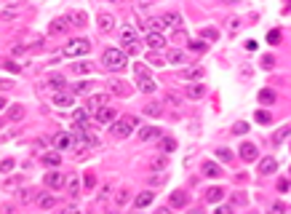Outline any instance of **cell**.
<instances>
[{"label": "cell", "instance_id": "obj_1", "mask_svg": "<svg viewBox=\"0 0 291 214\" xmlns=\"http://www.w3.org/2000/svg\"><path fill=\"white\" fill-rule=\"evenodd\" d=\"M134 128H139V118L136 115H118L110 123V139H125L134 134Z\"/></svg>", "mask_w": 291, "mask_h": 214}, {"label": "cell", "instance_id": "obj_2", "mask_svg": "<svg viewBox=\"0 0 291 214\" xmlns=\"http://www.w3.org/2000/svg\"><path fill=\"white\" fill-rule=\"evenodd\" d=\"M121 43H123V48L121 51L125 54V56H139V51H142V41H139V35H136V30L134 27H121Z\"/></svg>", "mask_w": 291, "mask_h": 214}, {"label": "cell", "instance_id": "obj_3", "mask_svg": "<svg viewBox=\"0 0 291 214\" xmlns=\"http://www.w3.org/2000/svg\"><path fill=\"white\" fill-rule=\"evenodd\" d=\"M102 67H104L107 72H123L125 70V54L121 48H107V51L102 54Z\"/></svg>", "mask_w": 291, "mask_h": 214}, {"label": "cell", "instance_id": "obj_4", "mask_svg": "<svg viewBox=\"0 0 291 214\" xmlns=\"http://www.w3.org/2000/svg\"><path fill=\"white\" fill-rule=\"evenodd\" d=\"M134 78H136V88H139L142 94H152L158 88L152 75H150V70H147V64H142V62L134 64Z\"/></svg>", "mask_w": 291, "mask_h": 214}, {"label": "cell", "instance_id": "obj_5", "mask_svg": "<svg viewBox=\"0 0 291 214\" xmlns=\"http://www.w3.org/2000/svg\"><path fill=\"white\" fill-rule=\"evenodd\" d=\"M91 51V41L88 38H75V41H70L64 46V56H70V59H75V56H85Z\"/></svg>", "mask_w": 291, "mask_h": 214}, {"label": "cell", "instance_id": "obj_6", "mask_svg": "<svg viewBox=\"0 0 291 214\" xmlns=\"http://www.w3.org/2000/svg\"><path fill=\"white\" fill-rule=\"evenodd\" d=\"M70 30H72V21L64 19V16H56V19L48 21V38H64Z\"/></svg>", "mask_w": 291, "mask_h": 214}, {"label": "cell", "instance_id": "obj_7", "mask_svg": "<svg viewBox=\"0 0 291 214\" xmlns=\"http://www.w3.org/2000/svg\"><path fill=\"white\" fill-rule=\"evenodd\" d=\"M104 105H110V94H102V91H96V94H88L85 97V115H94L99 107H104Z\"/></svg>", "mask_w": 291, "mask_h": 214}, {"label": "cell", "instance_id": "obj_8", "mask_svg": "<svg viewBox=\"0 0 291 214\" xmlns=\"http://www.w3.org/2000/svg\"><path fill=\"white\" fill-rule=\"evenodd\" d=\"M115 118H118V107H112V105H104L94 112V121L99 123V126H110Z\"/></svg>", "mask_w": 291, "mask_h": 214}, {"label": "cell", "instance_id": "obj_9", "mask_svg": "<svg viewBox=\"0 0 291 214\" xmlns=\"http://www.w3.org/2000/svg\"><path fill=\"white\" fill-rule=\"evenodd\" d=\"M96 27H99L102 35H110V32L115 30V16H112L110 11H99V14H96Z\"/></svg>", "mask_w": 291, "mask_h": 214}, {"label": "cell", "instance_id": "obj_10", "mask_svg": "<svg viewBox=\"0 0 291 214\" xmlns=\"http://www.w3.org/2000/svg\"><path fill=\"white\" fill-rule=\"evenodd\" d=\"M238 158H241L243 163H254V161H259V148H256L254 142H243L241 148H238Z\"/></svg>", "mask_w": 291, "mask_h": 214}, {"label": "cell", "instance_id": "obj_11", "mask_svg": "<svg viewBox=\"0 0 291 214\" xmlns=\"http://www.w3.org/2000/svg\"><path fill=\"white\" fill-rule=\"evenodd\" d=\"M203 75H206V67H201V64L185 67V70L179 72L182 81H190V83H201V81H203Z\"/></svg>", "mask_w": 291, "mask_h": 214}, {"label": "cell", "instance_id": "obj_12", "mask_svg": "<svg viewBox=\"0 0 291 214\" xmlns=\"http://www.w3.org/2000/svg\"><path fill=\"white\" fill-rule=\"evenodd\" d=\"M43 185L45 188H51V190H64V171H45V177H43Z\"/></svg>", "mask_w": 291, "mask_h": 214}, {"label": "cell", "instance_id": "obj_13", "mask_svg": "<svg viewBox=\"0 0 291 214\" xmlns=\"http://www.w3.org/2000/svg\"><path fill=\"white\" fill-rule=\"evenodd\" d=\"M152 204H155V190H150V188L134 195V212L136 209H147V206H152Z\"/></svg>", "mask_w": 291, "mask_h": 214}, {"label": "cell", "instance_id": "obj_14", "mask_svg": "<svg viewBox=\"0 0 291 214\" xmlns=\"http://www.w3.org/2000/svg\"><path fill=\"white\" fill-rule=\"evenodd\" d=\"M155 150H161V155H171L176 150V139L168 137V134H161V137L155 139Z\"/></svg>", "mask_w": 291, "mask_h": 214}, {"label": "cell", "instance_id": "obj_15", "mask_svg": "<svg viewBox=\"0 0 291 214\" xmlns=\"http://www.w3.org/2000/svg\"><path fill=\"white\" fill-rule=\"evenodd\" d=\"M187 204H190V193H187V190H174V193L168 195L171 209H185Z\"/></svg>", "mask_w": 291, "mask_h": 214}, {"label": "cell", "instance_id": "obj_16", "mask_svg": "<svg viewBox=\"0 0 291 214\" xmlns=\"http://www.w3.org/2000/svg\"><path fill=\"white\" fill-rule=\"evenodd\" d=\"M208 94V88L203 86V83H187L185 86V97L192 99V102H198V99H203Z\"/></svg>", "mask_w": 291, "mask_h": 214}, {"label": "cell", "instance_id": "obj_17", "mask_svg": "<svg viewBox=\"0 0 291 214\" xmlns=\"http://www.w3.org/2000/svg\"><path fill=\"white\" fill-rule=\"evenodd\" d=\"M222 198H225V188L222 185H211V188L203 190V201L206 204H222Z\"/></svg>", "mask_w": 291, "mask_h": 214}, {"label": "cell", "instance_id": "obj_18", "mask_svg": "<svg viewBox=\"0 0 291 214\" xmlns=\"http://www.w3.org/2000/svg\"><path fill=\"white\" fill-rule=\"evenodd\" d=\"M201 171L206 174V177H211V179H222V177H225V171H222L219 163H214V161H208V158L201 161Z\"/></svg>", "mask_w": 291, "mask_h": 214}, {"label": "cell", "instance_id": "obj_19", "mask_svg": "<svg viewBox=\"0 0 291 214\" xmlns=\"http://www.w3.org/2000/svg\"><path fill=\"white\" fill-rule=\"evenodd\" d=\"M45 83H48L51 94H59V91H64V88H67V81H64V75H59V72H48Z\"/></svg>", "mask_w": 291, "mask_h": 214}, {"label": "cell", "instance_id": "obj_20", "mask_svg": "<svg viewBox=\"0 0 291 214\" xmlns=\"http://www.w3.org/2000/svg\"><path fill=\"white\" fill-rule=\"evenodd\" d=\"M27 115V107L24 105H8V110H5V123H16V121H21V118Z\"/></svg>", "mask_w": 291, "mask_h": 214}, {"label": "cell", "instance_id": "obj_21", "mask_svg": "<svg viewBox=\"0 0 291 214\" xmlns=\"http://www.w3.org/2000/svg\"><path fill=\"white\" fill-rule=\"evenodd\" d=\"M112 201H115V206H125L128 201H134V190H131L128 185H121V188L115 190V195H112Z\"/></svg>", "mask_w": 291, "mask_h": 214}, {"label": "cell", "instance_id": "obj_22", "mask_svg": "<svg viewBox=\"0 0 291 214\" xmlns=\"http://www.w3.org/2000/svg\"><path fill=\"white\" fill-rule=\"evenodd\" d=\"M161 134L163 131L158 126H142L139 131H136V142H150V139H158Z\"/></svg>", "mask_w": 291, "mask_h": 214}, {"label": "cell", "instance_id": "obj_23", "mask_svg": "<svg viewBox=\"0 0 291 214\" xmlns=\"http://www.w3.org/2000/svg\"><path fill=\"white\" fill-rule=\"evenodd\" d=\"M72 145H75V137L67 134V131H62V134H56V137H54V150H56V153H59V150H70Z\"/></svg>", "mask_w": 291, "mask_h": 214}, {"label": "cell", "instance_id": "obj_24", "mask_svg": "<svg viewBox=\"0 0 291 214\" xmlns=\"http://www.w3.org/2000/svg\"><path fill=\"white\" fill-rule=\"evenodd\" d=\"M41 163L45 169H59L62 166V153H56V150H45L41 155Z\"/></svg>", "mask_w": 291, "mask_h": 214}, {"label": "cell", "instance_id": "obj_25", "mask_svg": "<svg viewBox=\"0 0 291 214\" xmlns=\"http://www.w3.org/2000/svg\"><path fill=\"white\" fill-rule=\"evenodd\" d=\"M64 188H67V195H70V198H78V195H81V177H78V174L64 177Z\"/></svg>", "mask_w": 291, "mask_h": 214}, {"label": "cell", "instance_id": "obj_26", "mask_svg": "<svg viewBox=\"0 0 291 214\" xmlns=\"http://www.w3.org/2000/svg\"><path fill=\"white\" fill-rule=\"evenodd\" d=\"M145 43L152 48V51H161V48H166V38H163V32H147Z\"/></svg>", "mask_w": 291, "mask_h": 214}, {"label": "cell", "instance_id": "obj_27", "mask_svg": "<svg viewBox=\"0 0 291 214\" xmlns=\"http://www.w3.org/2000/svg\"><path fill=\"white\" fill-rule=\"evenodd\" d=\"M72 102H75V97H72L70 91L51 94V105H54V107H72Z\"/></svg>", "mask_w": 291, "mask_h": 214}, {"label": "cell", "instance_id": "obj_28", "mask_svg": "<svg viewBox=\"0 0 291 214\" xmlns=\"http://www.w3.org/2000/svg\"><path fill=\"white\" fill-rule=\"evenodd\" d=\"M91 88H94V83H91V81H78V83H72L70 94H72V97H88V94H94Z\"/></svg>", "mask_w": 291, "mask_h": 214}, {"label": "cell", "instance_id": "obj_29", "mask_svg": "<svg viewBox=\"0 0 291 214\" xmlns=\"http://www.w3.org/2000/svg\"><path fill=\"white\" fill-rule=\"evenodd\" d=\"M275 171H278L275 158H270V155H267V158H259V174L262 177H270V174H275Z\"/></svg>", "mask_w": 291, "mask_h": 214}, {"label": "cell", "instance_id": "obj_30", "mask_svg": "<svg viewBox=\"0 0 291 214\" xmlns=\"http://www.w3.org/2000/svg\"><path fill=\"white\" fill-rule=\"evenodd\" d=\"M38 198H41V190H38V188H21L19 190V201H21V204H38Z\"/></svg>", "mask_w": 291, "mask_h": 214}, {"label": "cell", "instance_id": "obj_31", "mask_svg": "<svg viewBox=\"0 0 291 214\" xmlns=\"http://www.w3.org/2000/svg\"><path fill=\"white\" fill-rule=\"evenodd\" d=\"M38 206H41V209H56V206H59V198H56V195H51V193H41V198H38Z\"/></svg>", "mask_w": 291, "mask_h": 214}, {"label": "cell", "instance_id": "obj_32", "mask_svg": "<svg viewBox=\"0 0 291 214\" xmlns=\"http://www.w3.org/2000/svg\"><path fill=\"white\" fill-rule=\"evenodd\" d=\"M163 59H166V64H185V51H182V48H171V51L163 56Z\"/></svg>", "mask_w": 291, "mask_h": 214}, {"label": "cell", "instance_id": "obj_33", "mask_svg": "<svg viewBox=\"0 0 291 214\" xmlns=\"http://www.w3.org/2000/svg\"><path fill=\"white\" fill-rule=\"evenodd\" d=\"M163 112H166V110H163V102H161V99H158V102H155V99H150V102L145 105V115H158V118H161Z\"/></svg>", "mask_w": 291, "mask_h": 214}, {"label": "cell", "instance_id": "obj_34", "mask_svg": "<svg viewBox=\"0 0 291 214\" xmlns=\"http://www.w3.org/2000/svg\"><path fill=\"white\" fill-rule=\"evenodd\" d=\"M198 38H201V43H203V41L214 43L216 38H219V30H216V27H203V30L198 32Z\"/></svg>", "mask_w": 291, "mask_h": 214}, {"label": "cell", "instance_id": "obj_35", "mask_svg": "<svg viewBox=\"0 0 291 214\" xmlns=\"http://www.w3.org/2000/svg\"><path fill=\"white\" fill-rule=\"evenodd\" d=\"M88 72H94L91 62H75V64H72V75H88Z\"/></svg>", "mask_w": 291, "mask_h": 214}, {"label": "cell", "instance_id": "obj_36", "mask_svg": "<svg viewBox=\"0 0 291 214\" xmlns=\"http://www.w3.org/2000/svg\"><path fill=\"white\" fill-rule=\"evenodd\" d=\"M110 91H112V94H118V97H131V86H128L125 81H118L115 86L110 88Z\"/></svg>", "mask_w": 291, "mask_h": 214}, {"label": "cell", "instance_id": "obj_37", "mask_svg": "<svg viewBox=\"0 0 291 214\" xmlns=\"http://www.w3.org/2000/svg\"><path fill=\"white\" fill-rule=\"evenodd\" d=\"M246 204H249V195L241 193V190L230 195V206H232V209H235V206H246Z\"/></svg>", "mask_w": 291, "mask_h": 214}, {"label": "cell", "instance_id": "obj_38", "mask_svg": "<svg viewBox=\"0 0 291 214\" xmlns=\"http://www.w3.org/2000/svg\"><path fill=\"white\" fill-rule=\"evenodd\" d=\"M256 99H259V105H272L275 102V94H272L270 88H262V91L256 94Z\"/></svg>", "mask_w": 291, "mask_h": 214}, {"label": "cell", "instance_id": "obj_39", "mask_svg": "<svg viewBox=\"0 0 291 214\" xmlns=\"http://www.w3.org/2000/svg\"><path fill=\"white\" fill-rule=\"evenodd\" d=\"M147 64H152V67H163V64H166V59H163V54L150 51V54H147Z\"/></svg>", "mask_w": 291, "mask_h": 214}, {"label": "cell", "instance_id": "obj_40", "mask_svg": "<svg viewBox=\"0 0 291 214\" xmlns=\"http://www.w3.org/2000/svg\"><path fill=\"white\" fill-rule=\"evenodd\" d=\"M0 67H3V70H11V72H21V64H16L14 59H5V56H0Z\"/></svg>", "mask_w": 291, "mask_h": 214}, {"label": "cell", "instance_id": "obj_41", "mask_svg": "<svg viewBox=\"0 0 291 214\" xmlns=\"http://www.w3.org/2000/svg\"><path fill=\"white\" fill-rule=\"evenodd\" d=\"M21 182H24V177H5L3 179V190H14V188H19Z\"/></svg>", "mask_w": 291, "mask_h": 214}, {"label": "cell", "instance_id": "obj_42", "mask_svg": "<svg viewBox=\"0 0 291 214\" xmlns=\"http://www.w3.org/2000/svg\"><path fill=\"white\" fill-rule=\"evenodd\" d=\"M166 155H161V158H158V155H152L150 161H147V169H166Z\"/></svg>", "mask_w": 291, "mask_h": 214}, {"label": "cell", "instance_id": "obj_43", "mask_svg": "<svg viewBox=\"0 0 291 214\" xmlns=\"http://www.w3.org/2000/svg\"><path fill=\"white\" fill-rule=\"evenodd\" d=\"M72 19H75V27H78V30H83V27L88 24V21H85V14H83V11H72Z\"/></svg>", "mask_w": 291, "mask_h": 214}, {"label": "cell", "instance_id": "obj_44", "mask_svg": "<svg viewBox=\"0 0 291 214\" xmlns=\"http://www.w3.org/2000/svg\"><path fill=\"white\" fill-rule=\"evenodd\" d=\"M254 118H256V123H270L272 121V112L270 110H256Z\"/></svg>", "mask_w": 291, "mask_h": 214}, {"label": "cell", "instance_id": "obj_45", "mask_svg": "<svg viewBox=\"0 0 291 214\" xmlns=\"http://www.w3.org/2000/svg\"><path fill=\"white\" fill-rule=\"evenodd\" d=\"M216 158H219L222 163H232V153L227 148H219V150H216Z\"/></svg>", "mask_w": 291, "mask_h": 214}, {"label": "cell", "instance_id": "obj_46", "mask_svg": "<svg viewBox=\"0 0 291 214\" xmlns=\"http://www.w3.org/2000/svg\"><path fill=\"white\" fill-rule=\"evenodd\" d=\"M230 131L241 137V134H246V131H249V123H246V121H238V123H232V128H230Z\"/></svg>", "mask_w": 291, "mask_h": 214}, {"label": "cell", "instance_id": "obj_47", "mask_svg": "<svg viewBox=\"0 0 291 214\" xmlns=\"http://www.w3.org/2000/svg\"><path fill=\"white\" fill-rule=\"evenodd\" d=\"M286 137H289V126L278 128V131H275V137H272V145H281V142H283V139H286Z\"/></svg>", "mask_w": 291, "mask_h": 214}, {"label": "cell", "instance_id": "obj_48", "mask_svg": "<svg viewBox=\"0 0 291 214\" xmlns=\"http://www.w3.org/2000/svg\"><path fill=\"white\" fill-rule=\"evenodd\" d=\"M289 212V206L283 204V201H275V204L270 206V214H286Z\"/></svg>", "mask_w": 291, "mask_h": 214}, {"label": "cell", "instance_id": "obj_49", "mask_svg": "<svg viewBox=\"0 0 291 214\" xmlns=\"http://www.w3.org/2000/svg\"><path fill=\"white\" fill-rule=\"evenodd\" d=\"M14 166H16V161H14V158H3V161H0V171H3V174H8Z\"/></svg>", "mask_w": 291, "mask_h": 214}, {"label": "cell", "instance_id": "obj_50", "mask_svg": "<svg viewBox=\"0 0 291 214\" xmlns=\"http://www.w3.org/2000/svg\"><path fill=\"white\" fill-rule=\"evenodd\" d=\"M262 67H265V70H272V67H275V56H272V54L262 56Z\"/></svg>", "mask_w": 291, "mask_h": 214}, {"label": "cell", "instance_id": "obj_51", "mask_svg": "<svg viewBox=\"0 0 291 214\" xmlns=\"http://www.w3.org/2000/svg\"><path fill=\"white\" fill-rule=\"evenodd\" d=\"M174 41H179V43H185V41H187V32H185V27H176V30H174Z\"/></svg>", "mask_w": 291, "mask_h": 214}, {"label": "cell", "instance_id": "obj_52", "mask_svg": "<svg viewBox=\"0 0 291 214\" xmlns=\"http://www.w3.org/2000/svg\"><path fill=\"white\" fill-rule=\"evenodd\" d=\"M214 214H235V209H232V206L230 204H225V206H216V209H214Z\"/></svg>", "mask_w": 291, "mask_h": 214}, {"label": "cell", "instance_id": "obj_53", "mask_svg": "<svg viewBox=\"0 0 291 214\" xmlns=\"http://www.w3.org/2000/svg\"><path fill=\"white\" fill-rule=\"evenodd\" d=\"M16 83L14 81H5V78H0V91H14Z\"/></svg>", "mask_w": 291, "mask_h": 214}, {"label": "cell", "instance_id": "obj_54", "mask_svg": "<svg viewBox=\"0 0 291 214\" xmlns=\"http://www.w3.org/2000/svg\"><path fill=\"white\" fill-rule=\"evenodd\" d=\"M206 46H208V43H201V41H190V48H192V51H206Z\"/></svg>", "mask_w": 291, "mask_h": 214}, {"label": "cell", "instance_id": "obj_55", "mask_svg": "<svg viewBox=\"0 0 291 214\" xmlns=\"http://www.w3.org/2000/svg\"><path fill=\"white\" fill-rule=\"evenodd\" d=\"M94 185H96V174L88 171V174H85V188H94Z\"/></svg>", "mask_w": 291, "mask_h": 214}, {"label": "cell", "instance_id": "obj_56", "mask_svg": "<svg viewBox=\"0 0 291 214\" xmlns=\"http://www.w3.org/2000/svg\"><path fill=\"white\" fill-rule=\"evenodd\" d=\"M0 214H16V206L14 204H3L0 206Z\"/></svg>", "mask_w": 291, "mask_h": 214}, {"label": "cell", "instance_id": "obj_57", "mask_svg": "<svg viewBox=\"0 0 291 214\" xmlns=\"http://www.w3.org/2000/svg\"><path fill=\"white\" fill-rule=\"evenodd\" d=\"M59 214H83V212L78 209V206H64V209H62Z\"/></svg>", "mask_w": 291, "mask_h": 214}, {"label": "cell", "instance_id": "obj_58", "mask_svg": "<svg viewBox=\"0 0 291 214\" xmlns=\"http://www.w3.org/2000/svg\"><path fill=\"white\" fill-rule=\"evenodd\" d=\"M163 99H166L168 105H179V97H176V94H171V91H168V94H166V97H163Z\"/></svg>", "mask_w": 291, "mask_h": 214}, {"label": "cell", "instance_id": "obj_59", "mask_svg": "<svg viewBox=\"0 0 291 214\" xmlns=\"http://www.w3.org/2000/svg\"><path fill=\"white\" fill-rule=\"evenodd\" d=\"M155 214H174V209H171V206L166 204V206H158V209H155Z\"/></svg>", "mask_w": 291, "mask_h": 214}, {"label": "cell", "instance_id": "obj_60", "mask_svg": "<svg viewBox=\"0 0 291 214\" xmlns=\"http://www.w3.org/2000/svg\"><path fill=\"white\" fill-rule=\"evenodd\" d=\"M278 190H281V193H283V190H289V179H278Z\"/></svg>", "mask_w": 291, "mask_h": 214}, {"label": "cell", "instance_id": "obj_61", "mask_svg": "<svg viewBox=\"0 0 291 214\" xmlns=\"http://www.w3.org/2000/svg\"><path fill=\"white\" fill-rule=\"evenodd\" d=\"M190 214H206V212H203V206H192Z\"/></svg>", "mask_w": 291, "mask_h": 214}, {"label": "cell", "instance_id": "obj_62", "mask_svg": "<svg viewBox=\"0 0 291 214\" xmlns=\"http://www.w3.org/2000/svg\"><path fill=\"white\" fill-rule=\"evenodd\" d=\"M3 107H8V99H5V97H0V110H3Z\"/></svg>", "mask_w": 291, "mask_h": 214}, {"label": "cell", "instance_id": "obj_63", "mask_svg": "<svg viewBox=\"0 0 291 214\" xmlns=\"http://www.w3.org/2000/svg\"><path fill=\"white\" fill-rule=\"evenodd\" d=\"M3 123H5V118H0V126H3Z\"/></svg>", "mask_w": 291, "mask_h": 214}, {"label": "cell", "instance_id": "obj_64", "mask_svg": "<svg viewBox=\"0 0 291 214\" xmlns=\"http://www.w3.org/2000/svg\"><path fill=\"white\" fill-rule=\"evenodd\" d=\"M134 214H136V212H134Z\"/></svg>", "mask_w": 291, "mask_h": 214}]
</instances>
